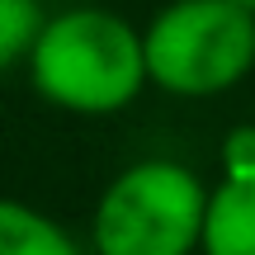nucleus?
<instances>
[{
	"label": "nucleus",
	"instance_id": "obj_1",
	"mask_svg": "<svg viewBox=\"0 0 255 255\" xmlns=\"http://www.w3.org/2000/svg\"><path fill=\"white\" fill-rule=\"evenodd\" d=\"M28 76L43 100L71 114H114L142 95L146 43L109 9H66L43 24Z\"/></svg>",
	"mask_w": 255,
	"mask_h": 255
},
{
	"label": "nucleus",
	"instance_id": "obj_5",
	"mask_svg": "<svg viewBox=\"0 0 255 255\" xmlns=\"http://www.w3.org/2000/svg\"><path fill=\"white\" fill-rule=\"evenodd\" d=\"M0 255H76V246L38 208L0 199Z\"/></svg>",
	"mask_w": 255,
	"mask_h": 255
},
{
	"label": "nucleus",
	"instance_id": "obj_7",
	"mask_svg": "<svg viewBox=\"0 0 255 255\" xmlns=\"http://www.w3.org/2000/svg\"><path fill=\"white\" fill-rule=\"evenodd\" d=\"M227 180H255V128H237L222 146Z\"/></svg>",
	"mask_w": 255,
	"mask_h": 255
},
{
	"label": "nucleus",
	"instance_id": "obj_4",
	"mask_svg": "<svg viewBox=\"0 0 255 255\" xmlns=\"http://www.w3.org/2000/svg\"><path fill=\"white\" fill-rule=\"evenodd\" d=\"M208 255H255V180H222L203 222Z\"/></svg>",
	"mask_w": 255,
	"mask_h": 255
},
{
	"label": "nucleus",
	"instance_id": "obj_3",
	"mask_svg": "<svg viewBox=\"0 0 255 255\" xmlns=\"http://www.w3.org/2000/svg\"><path fill=\"white\" fill-rule=\"evenodd\" d=\"M208 199L199 175L175 161H142L104 189L95 208L100 255H189L203 246Z\"/></svg>",
	"mask_w": 255,
	"mask_h": 255
},
{
	"label": "nucleus",
	"instance_id": "obj_2",
	"mask_svg": "<svg viewBox=\"0 0 255 255\" xmlns=\"http://www.w3.org/2000/svg\"><path fill=\"white\" fill-rule=\"evenodd\" d=\"M146 76L170 95L232 90L255 66V14L237 0H175L142 33Z\"/></svg>",
	"mask_w": 255,
	"mask_h": 255
},
{
	"label": "nucleus",
	"instance_id": "obj_6",
	"mask_svg": "<svg viewBox=\"0 0 255 255\" xmlns=\"http://www.w3.org/2000/svg\"><path fill=\"white\" fill-rule=\"evenodd\" d=\"M43 5L38 0H0V71L33 52L38 33H43Z\"/></svg>",
	"mask_w": 255,
	"mask_h": 255
},
{
	"label": "nucleus",
	"instance_id": "obj_8",
	"mask_svg": "<svg viewBox=\"0 0 255 255\" xmlns=\"http://www.w3.org/2000/svg\"><path fill=\"white\" fill-rule=\"evenodd\" d=\"M237 5H241V9H251V14H255V0H237Z\"/></svg>",
	"mask_w": 255,
	"mask_h": 255
}]
</instances>
